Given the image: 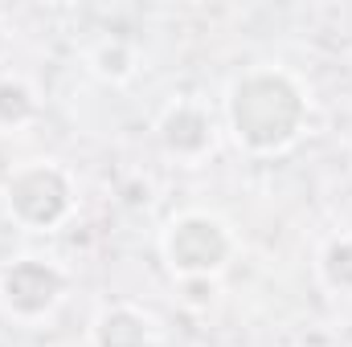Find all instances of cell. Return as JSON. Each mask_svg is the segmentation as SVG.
Here are the masks:
<instances>
[{
	"label": "cell",
	"mask_w": 352,
	"mask_h": 347,
	"mask_svg": "<svg viewBox=\"0 0 352 347\" xmlns=\"http://www.w3.org/2000/svg\"><path fill=\"white\" fill-rule=\"evenodd\" d=\"M316 274L332 294H352V233H336L320 246Z\"/></svg>",
	"instance_id": "cell-9"
},
{
	"label": "cell",
	"mask_w": 352,
	"mask_h": 347,
	"mask_svg": "<svg viewBox=\"0 0 352 347\" xmlns=\"http://www.w3.org/2000/svg\"><path fill=\"white\" fill-rule=\"evenodd\" d=\"M156 139L160 147L180 160V164H197L213 152V139H217V127H213V115L192 102V98H176L160 110L156 119Z\"/></svg>",
	"instance_id": "cell-5"
},
{
	"label": "cell",
	"mask_w": 352,
	"mask_h": 347,
	"mask_svg": "<svg viewBox=\"0 0 352 347\" xmlns=\"http://www.w3.org/2000/svg\"><path fill=\"white\" fill-rule=\"evenodd\" d=\"M160 254L176 282L217 278L238 254V237L217 213L184 208V213L168 217V225L160 229Z\"/></svg>",
	"instance_id": "cell-3"
},
{
	"label": "cell",
	"mask_w": 352,
	"mask_h": 347,
	"mask_svg": "<svg viewBox=\"0 0 352 347\" xmlns=\"http://www.w3.org/2000/svg\"><path fill=\"white\" fill-rule=\"evenodd\" d=\"M307 90L278 66H254L226 90V123L242 152L278 156L307 131Z\"/></svg>",
	"instance_id": "cell-1"
},
{
	"label": "cell",
	"mask_w": 352,
	"mask_h": 347,
	"mask_svg": "<svg viewBox=\"0 0 352 347\" xmlns=\"http://www.w3.org/2000/svg\"><path fill=\"white\" fill-rule=\"evenodd\" d=\"M66 290H70V274L54 258H41V254L12 258L0 270V311L25 327L45 323L62 307Z\"/></svg>",
	"instance_id": "cell-4"
},
{
	"label": "cell",
	"mask_w": 352,
	"mask_h": 347,
	"mask_svg": "<svg viewBox=\"0 0 352 347\" xmlns=\"http://www.w3.org/2000/svg\"><path fill=\"white\" fill-rule=\"evenodd\" d=\"M37 90L21 74H0V131H21L37 119Z\"/></svg>",
	"instance_id": "cell-7"
},
{
	"label": "cell",
	"mask_w": 352,
	"mask_h": 347,
	"mask_svg": "<svg viewBox=\"0 0 352 347\" xmlns=\"http://www.w3.org/2000/svg\"><path fill=\"white\" fill-rule=\"evenodd\" d=\"M176 286H180V302L188 311H209L217 298V278H184Z\"/></svg>",
	"instance_id": "cell-10"
},
{
	"label": "cell",
	"mask_w": 352,
	"mask_h": 347,
	"mask_svg": "<svg viewBox=\"0 0 352 347\" xmlns=\"http://www.w3.org/2000/svg\"><path fill=\"white\" fill-rule=\"evenodd\" d=\"M152 339H156L152 319L131 302L102 307L90 323V347H152Z\"/></svg>",
	"instance_id": "cell-6"
},
{
	"label": "cell",
	"mask_w": 352,
	"mask_h": 347,
	"mask_svg": "<svg viewBox=\"0 0 352 347\" xmlns=\"http://www.w3.org/2000/svg\"><path fill=\"white\" fill-rule=\"evenodd\" d=\"M8 53H12V33H8V25L0 21V66L8 62Z\"/></svg>",
	"instance_id": "cell-11"
},
{
	"label": "cell",
	"mask_w": 352,
	"mask_h": 347,
	"mask_svg": "<svg viewBox=\"0 0 352 347\" xmlns=\"http://www.w3.org/2000/svg\"><path fill=\"white\" fill-rule=\"evenodd\" d=\"M87 66L94 78L119 86V82H127L135 74V49L123 37H102V41H94L87 49Z\"/></svg>",
	"instance_id": "cell-8"
},
{
	"label": "cell",
	"mask_w": 352,
	"mask_h": 347,
	"mask_svg": "<svg viewBox=\"0 0 352 347\" xmlns=\"http://www.w3.org/2000/svg\"><path fill=\"white\" fill-rule=\"evenodd\" d=\"M4 213L25 233H54L74 213V180L58 160H25L4 176Z\"/></svg>",
	"instance_id": "cell-2"
},
{
	"label": "cell",
	"mask_w": 352,
	"mask_h": 347,
	"mask_svg": "<svg viewBox=\"0 0 352 347\" xmlns=\"http://www.w3.org/2000/svg\"><path fill=\"white\" fill-rule=\"evenodd\" d=\"M58 347H66V344H58Z\"/></svg>",
	"instance_id": "cell-12"
}]
</instances>
